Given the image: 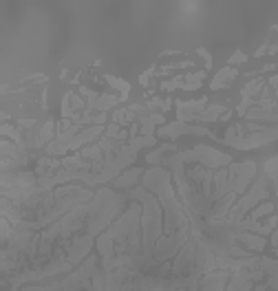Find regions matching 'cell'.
Here are the masks:
<instances>
[{"mask_svg":"<svg viewBox=\"0 0 278 291\" xmlns=\"http://www.w3.org/2000/svg\"><path fill=\"white\" fill-rule=\"evenodd\" d=\"M179 161H194V163H203L205 168H218V165H225V163H232L230 155H223L214 148H208V146H197L194 150H188V152H179L177 155Z\"/></svg>","mask_w":278,"mask_h":291,"instance_id":"1","label":"cell"},{"mask_svg":"<svg viewBox=\"0 0 278 291\" xmlns=\"http://www.w3.org/2000/svg\"><path fill=\"white\" fill-rule=\"evenodd\" d=\"M179 135H210L212 137V132L208 128H201V126H185L183 122L170 124L159 130V137H179Z\"/></svg>","mask_w":278,"mask_h":291,"instance_id":"2","label":"cell"},{"mask_svg":"<svg viewBox=\"0 0 278 291\" xmlns=\"http://www.w3.org/2000/svg\"><path fill=\"white\" fill-rule=\"evenodd\" d=\"M139 174H142V170L135 168V170H128L124 177L115 179V183H113V188H132L135 185V181L139 179Z\"/></svg>","mask_w":278,"mask_h":291,"instance_id":"3","label":"cell"},{"mask_svg":"<svg viewBox=\"0 0 278 291\" xmlns=\"http://www.w3.org/2000/svg\"><path fill=\"white\" fill-rule=\"evenodd\" d=\"M234 77H236V71H234V69H223V71L214 77V82H212V89H214V91L223 89V86H228L230 79H234Z\"/></svg>","mask_w":278,"mask_h":291,"instance_id":"4","label":"cell"},{"mask_svg":"<svg viewBox=\"0 0 278 291\" xmlns=\"http://www.w3.org/2000/svg\"><path fill=\"white\" fill-rule=\"evenodd\" d=\"M172 150H175V146H161L159 150L150 152V155H148V161H150V163H157L159 157H161V152H172Z\"/></svg>","mask_w":278,"mask_h":291,"instance_id":"5","label":"cell"},{"mask_svg":"<svg viewBox=\"0 0 278 291\" xmlns=\"http://www.w3.org/2000/svg\"><path fill=\"white\" fill-rule=\"evenodd\" d=\"M205 75L203 73H197V75H192V77H188V84H183V89H188V91H192V89H197L199 84H201V79H203Z\"/></svg>","mask_w":278,"mask_h":291,"instance_id":"6","label":"cell"},{"mask_svg":"<svg viewBox=\"0 0 278 291\" xmlns=\"http://www.w3.org/2000/svg\"><path fill=\"white\" fill-rule=\"evenodd\" d=\"M234 62H245V55H243V53H236V55L230 60V64H234Z\"/></svg>","mask_w":278,"mask_h":291,"instance_id":"7","label":"cell"},{"mask_svg":"<svg viewBox=\"0 0 278 291\" xmlns=\"http://www.w3.org/2000/svg\"><path fill=\"white\" fill-rule=\"evenodd\" d=\"M3 132H11V128H9V126H3ZM9 137H13V139H16V141H20V137H18V132H16V135H9Z\"/></svg>","mask_w":278,"mask_h":291,"instance_id":"8","label":"cell"}]
</instances>
